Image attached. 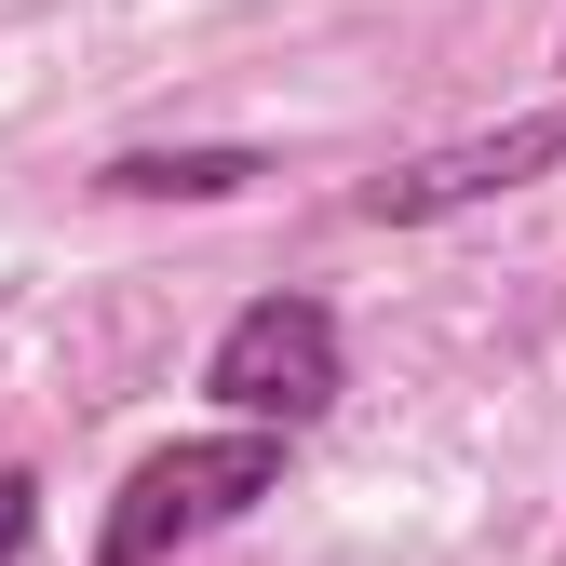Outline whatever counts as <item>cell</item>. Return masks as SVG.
I'll list each match as a JSON object with an SVG mask.
<instances>
[{
  "label": "cell",
  "mask_w": 566,
  "mask_h": 566,
  "mask_svg": "<svg viewBox=\"0 0 566 566\" xmlns=\"http://www.w3.org/2000/svg\"><path fill=\"white\" fill-rule=\"evenodd\" d=\"M283 446H297V432L230 418V432H189V446H163V459H135L122 500H108V526H95V566H163V553H189V539L243 526L256 500H283Z\"/></svg>",
  "instance_id": "obj_1"
},
{
  "label": "cell",
  "mask_w": 566,
  "mask_h": 566,
  "mask_svg": "<svg viewBox=\"0 0 566 566\" xmlns=\"http://www.w3.org/2000/svg\"><path fill=\"white\" fill-rule=\"evenodd\" d=\"M202 391L217 418H256V432H311V418L350 391V350H337V311L324 297H243L202 350Z\"/></svg>",
  "instance_id": "obj_2"
},
{
  "label": "cell",
  "mask_w": 566,
  "mask_h": 566,
  "mask_svg": "<svg viewBox=\"0 0 566 566\" xmlns=\"http://www.w3.org/2000/svg\"><path fill=\"white\" fill-rule=\"evenodd\" d=\"M539 176H566V95L485 122V135H446V149H418V163H391V176H365L350 217H365V230H446V217L513 202V189H539Z\"/></svg>",
  "instance_id": "obj_3"
},
{
  "label": "cell",
  "mask_w": 566,
  "mask_h": 566,
  "mask_svg": "<svg viewBox=\"0 0 566 566\" xmlns=\"http://www.w3.org/2000/svg\"><path fill=\"white\" fill-rule=\"evenodd\" d=\"M256 176H270L256 149H122V163H95L108 202H230V189H256Z\"/></svg>",
  "instance_id": "obj_4"
},
{
  "label": "cell",
  "mask_w": 566,
  "mask_h": 566,
  "mask_svg": "<svg viewBox=\"0 0 566 566\" xmlns=\"http://www.w3.org/2000/svg\"><path fill=\"white\" fill-rule=\"evenodd\" d=\"M41 539V472H0V566Z\"/></svg>",
  "instance_id": "obj_5"
}]
</instances>
